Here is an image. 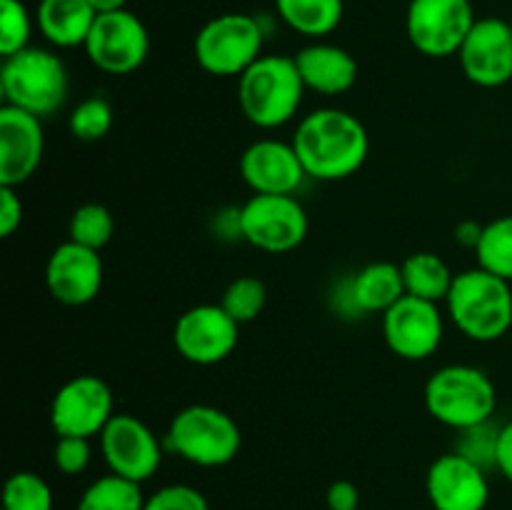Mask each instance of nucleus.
<instances>
[{"label": "nucleus", "mask_w": 512, "mask_h": 510, "mask_svg": "<svg viewBox=\"0 0 512 510\" xmlns=\"http://www.w3.org/2000/svg\"><path fill=\"white\" fill-rule=\"evenodd\" d=\"M290 143L308 178L325 183L358 173L370 153L365 125L340 108H320L305 115Z\"/></svg>", "instance_id": "nucleus-1"}, {"label": "nucleus", "mask_w": 512, "mask_h": 510, "mask_svg": "<svg viewBox=\"0 0 512 510\" xmlns=\"http://www.w3.org/2000/svg\"><path fill=\"white\" fill-rule=\"evenodd\" d=\"M305 90L295 58L260 55L238 78V105L255 128L273 130L295 118Z\"/></svg>", "instance_id": "nucleus-2"}, {"label": "nucleus", "mask_w": 512, "mask_h": 510, "mask_svg": "<svg viewBox=\"0 0 512 510\" xmlns=\"http://www.w3.org/2000/svg\"><path fill=\"white\" fill-rule=\"evenodd\" d=\"M445 303L455 328L475 343H495L512 328L510 283L480 265L455 275Z\"/></svg>", "instance_id": "nucleus-3"}, {"label": "nucleus", "mask_w": 512, "mask_h": 510, "mask_svg": "<svg viewBox=\"0 0 512 510\" xmlns=\"http://www.w3.org/2000/svg\"><path fill=\"white\" fill-rule=\"evenodd\" d=\"M0 90L5 105H13L43 120L63 108L68 100V68L53 50L30 45L10 58H3Z\"/></svg>", "instance_id": "nucleus-4"}, {"label": "nucleus", "mask_w": 512, "mask_h": 510, "mask_svg": "<svg viewBox=\"0 0 512 510\" xmlns=\"http://www.w3.org/2000/svg\"><path fill=\"white\" fill-rule=\"evenodd\" d=\"M425 408L440 425L465 433L488 425L498 408V393L485 370L445 365L425 383Z\"/></svg>", "instance_id": "nucleus-5"}, {"label": "nucleus", "mask_w": 512, "mask_h": 510, "mask_svg": "<svg viewBox=\"0 0 512 510\" xmlns=\"http://www.w3.org/2000/svg\"><path fill=\"white\" fill-rule=\"evenodd\" d=\"M165 443L188 463L200 468H220L240 453L243 435L233 415L225 410L215 405H188L170 420Z\"/></svg>", "instance_id": "nucleus-6"}, {"label": "nucleus", "mask_w": 512, "mask_h": 510, "mask_svg": "<svg viewBox=\"0 0 512 510\" xmlns=\"http://www.w3.org/2000/svg\"><path fill=\"white\" fill-rule=\"evenodd\" d=\"M263 25L245 13H225L208 20L193 43L195 63L215 78L243 75L263 55Z\"/></svg>", "instance_id": "nucleus-7"}, {"label": "nucleus", "mask_w": 512, "mask_h": 510, "mask_svg": "<svg viewBox=\"0 0 512 510\" xmlns=\"http://www.w3.org/2000/svg\"><path fill=\"white\" fill-rule=\"evenodd\" d=\"M240 210V238L263 253H290L308 238V213L293 195H253Z\"/></svg>", "instance_id": "nucleus-8"}, {"label": "nucleus", "mask_w": 512, "mask_h": 510, "mask_svg": "<svg viewBox=\"0 0 512 510\" xmlns=\"http://www.w3.org/2000/svg\"><path fill=\"white\" fill-rule=\"evenodd\" d=\"M473 0H410L405 30L420 55H458L475 25Z\"/></svg>", "instance_id": "nucleus-9"}, {"label": "nucleus", "mask_w": 512, "mask_h": 510, "mask_svg": "<svg viewBox=\"0 0 512 510\" xmlns=\"http://www.w3.org/2000/svg\"><path fill=\"white\" fill-rule=\"evenodd\" d=\"M85 55L108 75H130L148 60L150 35L143 20L128 8L100 13L85 40Z\"/></svg>", "instance_id": "nucleus-10"}, {"label": "nucleus", "mask_w": 512, "mask_h": 510, "mask_svg": "<svg viewBox=\"0 0 512 510\" xmlns=\"http://www.w3.org/2000/svg\"><path fill=\"white\" fill-rule=\"evenodd\" d=\"M113 415V390L98 375H75L50 403V425L58 438H95Z\"/></svg>", "instance_id": "nucleus-11"}, {"label": "nucleus", "mask_w": 512, "mask_h": 510, "mask_svg": "<svg viewBox=\"0 0 512 510\" xmlns=\"http://www.w3.org/2000/svg\"><path fill=\"white\" fill-rule=\"evenodd\" d=\"M240 323L220 303H203L185 310L173 328V345L193 365H218L235 350Z\"/></svg>", "instance_id": "nucleus-12"}, {"label": "nucleus", "mask_w": 512, "mask_h": 510, "mask_svg": "<svg viewBox=\"0 0 512 510\" xmlns=\"http://www.w3.org/2000/svg\"><path fill=\"white\" fill-rule=\"evenodd\" d=\"M100 450L110 473L140 485L153 478L163 463L160 440L143 420L130 413H115L110 418L100 433Z\"/></svg>", "instance_id": "nucleus-13"}, {"label": "nucleus", "mask_w": 512, "mask_h": 510, "mask_svg": "<svg viewBox=\"0 0 512 510\" xmlns=\"http://www.w3.org/2000/svg\"><path fill=\"white\" fill-rule=\"evenodd\" d=\"M383 335L388 348L403 360H425L440 348L445 335L438 303L405 295L383 315Z\"/></svg>", "instance_id": "nucleus-14"}, {"label": "nucleus", "mask_w": 512, "mask_h": 510, "mask_svg": "<svg viewBox=\"0 0 512 510\" xmlns=\"http://www.w3.org/2000/svg\"><path fill=\"white\" fill-rule=\"evenodd\" d=\"M465 78L478 88H500L512 80V28L508 20L480 18L458 53Z\"/></svg>", "instance_id": "nucleus-15"}, {"label": "nucleus", "mask_w": 512, "mask_h": 510, "mask_svg": "<svg viewBox=\"0 0 512 510\" xmlns=\"http://www.w3.org/2000/svg\"><path fill=\"white\" fill-rule=\"evenodd\" d=\"M425 488L435 510H485L490 500L485 468L458 450L433 460Z\"/></svg>", "instance_id": "nucleus-16"}, {"label": "nucleus", "mask_w": 512, "mask_h": 510, "mask_svg": "<svg viewBox=\"0 0 512 510\" xmlns=\"http://www.w3.org/2000/svg\"><path fill=\"white\" fill-rule=\"evenodd\" d=\"M45 285L53 300L80 308L98 298L103 288V260L98 250L65 240L50 253L45 265Z\"/></svg>", "instance_id": "nucleus-17"}, {"label": "nucleus", "mask_w": 512, "mask_h": 510, "mask_svg": "<svg viewBox=\"0 0 512 510\" xmlns=\"http://www.w3.org/2000/svg\"><path fill=\"white\" fill-rule=\"evenodd\" d=\"M45 150L43 123L13 105H0V185L28 183L40 168Z\"/></svg>", "instance_id": "nucleus-18"}, {"label": "nucleus", "mask_w": 512, "mask_h": 510, "mask_svg": "<svg viewBox=\"0 0 512 510\" xmlns=\"http://www.w3.org/2000/svg\"><path fill=\"white\" fill-rule=\"evenodd\" d=\"M240 175L255 195H293L308 178L293 143L255 140L240 155Z\"/></svg>", "instance_id": "nucleus-19"}, {"label": "nucleus", "mask_w": 512, "mask_h": 510, "mask_svg": "<svg viewBox=\"0 0 512 510\" xmlns=\"http://www.w3.org/2000/svg\"><path fill=\"white\" fill-rule=\"evenodd\" d=\"M305 88L320 95L348 93L358 80V63L345 48L333 43L303 45L293 55Z\"/></svg>", "instance_id": "nucleus-20"}, {"label": "nucleus", "mask_w": 512, "mask_h": 510, "mask_svg": "<svg viewBox=\"0 0 512 510\" xmlns=\"http://www.w3.org/2000/svg\"><path fill=\"white\" fill-rule=\"evenodd\" d=\"M95 18L98 13L88 0H40L35 8V25L40 35L55 48L85 45Z\"/></svg>", "instance_id": "nucleus-21"}, {"label": "nucleus", "mask_w": 512, "mask_h": 510, "mask_svg": "<svg viewBox=\"0 0 512 510\" xmlns=\"http://www.w3.org/2000/svg\"><path fill=\"white\" fill-rule=\"evenodd\" d=\"M405 295L403 270L388 260L365 265L348 280V300L360 313L385 315Z\"/></svg>", "instance_id": "nucleus-22"}, {"label": "nucleus", "mask_w": 512, "mask_h": 510, "mask_svg": "<svg viewBox=\"0 0 512 510\" xmlns=\"http://www.w3.org/2000/svg\"><path fill=\"white\" fill-rule=\"evenodd\" d=\"M400 270H403V283L408 295L428 300V303L448 300L455 275L440 255L430 253V250H420V253L408 255Z\"/></svg>", "instance_id": "nucleus-23"}, {"label": "nucleus", "mask_w": 512, "mask_h": 510, "mask_svg": "<svg viewBox=\"0 0 512 510\" xmlns=\"http://www.w3.org/2000/svg\"><path fill=\"white\" fill-rule=\"evenodd\" d=\"M280 20L305 38H325L340 25L343 0H275Z\"/></svg>", "instance_id": "nucleus-24"}, {"label": "nucleus", "mask_w": 512, "mask_h": 510, "mask_svg": "<svg viewBox=\"0 0 512 510\" xmlns=\"http://www.w3.org/2000/svg\"><path fill=\"white\" fill-rule=\"evenodd\" d=\"M145 500L140 483L110 473L83 490L75 510H145Z\"/></svg>", "instance_id": "nucleus-25"}, {"label": "nucleus", "mask_w": 512, "mask_h": 510, "mask_svg": "<svg viewBox=\"0 0 512 510\" xmlns=\"http://www.w3.org/2000/svg\"><path fill=\"white\" fill-rule=\"evenodd\" d=\"M475 258L480 268L512 283V215H503L485 225Z\"/></svg>", "instance_id": "nucleus-26"}, {"label": "nucleus", "mask_w": 512, "mask_h": 510, "mask_svg": "<svg viewBox=\"0 0 512 510\" xmlns=\"http://www.w3.org/2000/svg\"><path fill=\"white\" fill-rule=\"evenodd\" d=\"M115 233V220L105 205L100 203H83L80 208H75V213L70 215L68 223V240L83 245L90 250H103L105 245L113 240Z\"/></svg>", "instance_id": "nucleus-27"}, {"label": "nucleus", "mask_w": 512, "mask_h": 510, "mask_svg": "<svg viewBox=\"0 0 512 510\" xmlns=\"http://www.w3.org/2000/svg\"><path fill=\"white\" fill-rule=\"evenodd\" d=\"M265 303H268V288H265L263 280L253 278V275H240V278H235L225 288L223 298H220V305L240 325L253 323L265 310Z\"/></svg>", "instance_id": "nucleus-28"}, {"label": "nucleus", "mask_w": 512, "mask_h": 510, "mask_svg": "<svg viewBox=\"0 0 512 510\" xmlns=\"http://www.w3.org/2000/svg\"><path fill=\"white\" fill-rule=\"evenodd\" d=\"M0 510H53V490L38 473L20 470L5 480Z\"/></svg>", "instance_id": "nucleus-29"}, {"label": "nucleus", "mask_w": 512, "mask_h": 510, "mask_svg": "<svg viewBox=\"0 0 512 510\" xmlns=\"http://www.w3.org/2000/svg\"><path fill=\"white\" fill-rule=\"evenodd\" d=\"M70 135L80 143H98L113 128V108L105 98H88L78 103L68 120Z\"/></svg>", "instance_id": "nucleus-30"}, {"label": "nucleus", "mask_w": 512, "mask_h": 510, "mask_svg": "<svg viewBox=\"0 0 512 510\" xmlns=\"http://www.w3.org/2000/svg\"><path fill=\"white\" fill-rule=\"evenodd\" d=\"M35 18L23 0H0V53L3 58L30 48Z\"/></svg>", "instance_id": "nucleus-31"}, {"label": "nucleus", "mask_w": 512, "mask_h": 510, "mask_svg": "<svg viewBox=\"0 0 512 510\" xmlns=\"http://www.w3.org/2000/svg\"><path fill=\"white\" fill-rule=\"evenodd\" d=\"M145 510H210L208 498L193 485H163L145 500Z\"/></svg>", "instance_id": "nucleus-32"}, {"label": "nucleus", "mask_w": 512, "mask_h": 510, "mask_svg": "<svg viewBox=\"0 0 512 510\" xmlns=\"http://www.w3.org/2000/svg\"><path fill=\"white\" fill-rule=\"evenodd\" d=\"M90 440L88 438H58L53 448V463L63 475H80L90 465Z\"/></svg>", "instance_id": "nucleus-33"}, {"label": "nucleus", "mask_w": 512, "mask_h": 510, "mask_svg": "<svg viewBox=\"0 0 512 510\" xmlns=\"http://www.w3.org/2000/svg\"><path fill=\"white\" fill-rule=\"evenodd\" d=\"M23 223V203L15 188L0 185V238H10Z\"/></svg>", "instance_id": "nucleus-34"}, {"label": "nucleus", "mask_w": 512, "mask_h": 510, "mask_svg": "<svg viewBox=\"0 0 512 510\" xmlns=\"http://www.w3.org/2000/svg\"><path fill=\"white\" fill-rule=\"evenodd\" d=\"M328 508L330 510H360V490L350 480H335L328 488Z\"/></svg>", "instance_id": "nucleus-35"}, {"label": "nucleus", "mask_w": 512, "mask_h": 510, "mask_svg": "<svg viewBox=\"0 0 512 510\" xmlns=\"http://www.w3.org/2000/svg\"><path fill=\"white\" fill-rule=\"evenodd\" d=\"M495 468L500 470L508 483H512V420L498 430V440H495Z\"/></svg>", "instance_id": "nucleus-36"}, {"label": "nucleus", "mask_w": 512, "mask_h": 510, "mask_svg": "<svg viewBox=\"0 0 512 510\" xmlns=\"http://www.w3.org/2000/svg\"><path fill=\"white\" fill-rule=\"evenodd\" d=\"M483 228L485 225H480L478 220H460L458 228H455V240L465 248L475 250L480 243V235H483Z\"/></svg>", "instance_id": "nucleus-37"}, {"label": "nucleus", "mask_w": 512, "mask_h": 510, "mask_svg": "<svg viewBox=\"0 0 512 510\" xmlns=\"http://www.w3.org/2000/svg\"><path fill=\"white\" fill-rule=\"evenodd\" d=\"M95 8V13H113V10H123L128 0H88Z\"/></svg>", "instance_id": "nucleus-38"}, {"label": "nucleus", "mask_w": 512, "mask_h": 510, "mask_svg": "<svg viewBox=\"0 0 512 510\" xmlns=\"http://www.w3.org/2000/svg\"><path fill=\"white\" fill-rule=\"evenodd\" d=\"M508 23H510V28H512V20H508Z\"/></svg>", "instance_id": "nucleus-39"}]
</instances>
